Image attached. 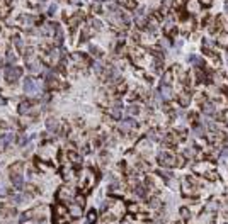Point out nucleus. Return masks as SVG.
<instances>
[{"label":"nucleus","instance_id":"19","mask_svg":"<svg viewBox=\"0 0 228 224\" xmlns=\"http://www.w3.org/2000/svg\"><path fill=\"white\" fill-rule=\"evenodd\" d=\"M89 219H90V224L95 221V212H94V211H90V212H89Z\"/></svg>","mask_w":228,"mask_h":224},{"label":"nucleus","instance_id":"17","mask_svg":"<svg viewBox=\"0 0 228 224\" xmlns=\"http://www.w3.org/2000/svg\"><path fill=\"white\" fill-rule=\"evenodd\" d=\"M136 195H140V197H145V188H143V187H136Z\"/></svg>","mask_w":228,"mask_h":224},{"label":"nucleus","instance_id":"9","mask_svg":"<svg viewBox=\"0 0 228 224\" xmlns=\"http://www.w3.org/2000/svg\"><path fill=\"white\" fill-rule=\"evenodd\" d=\"M10 139H12V136H10V134H2V136H0V151H4L5 148L9 146Z\"/></svg>","mask_w":228,"mask_h":224},{"label":"nucleus","instance_id":"18","mask_svg":"<svg viewBox=\"0 0 228 224\" xmlns=\"http://www.w3.org/2000/svg\"><path fill=\"white\" fill-rule=\"evenodd\" d=\"M211 2H213V0H199V3H201L203 7H209V5H211Z\"/></svg>","mask_w":228,"mask_h":224},{"label":"nucleus","instance_id":"1","mask_svg":"<svg viewBox=\"0 0 228 224\" xmlns=\"http://www.w3.org/2000/svg\"><path fill=\"white\" fill-rule=\"evenodd\" d=\"M20 75H22V70L17 68V66H9V68H5V71H4V77H5V82H7V83H15L20 78Z\"/></svg>","mask_w":228,"mask_h":224},{"label":"nucleus","instance_id":"13","mask_svg":"<svg viewBox=\"0 0 228 224\" xmlns=\"http://www.w3.org/2000/svg\"><path fill=\"white\" fill-rule=\"evenodd\" d=\"M70 212H72V216H75V217H79V216L82 214V211L79 209V205H73V207L70 209Z\"/></svg>","mask_w":228,"mask_h":224},{"label":"nucleus","instance_id":"5","mask_svg":"<svg viewBox=\"0 0 228 224\" xmlns=\"http://www.w3.org/2000/svg\"><path fill=\"white\" fill-rule=\"evenodd\" d=\"M118 2H119L121 7H124V9H128V10H135L136 7H138L136 0H118Z\"/></svg>","mask_w":228,"mask_h":224},{"label":"nucleus","instance_id":"16","mask_svg":"<svg viewBox=\"0 0 228 224\" xmlns=\"http://www.w3.org/2000/svg\"><path fill=\"white\" fill-rule=\"evenodd\" d=\"M111 116L114 117V119H121V112H119V109H112Z\"/></svg>","mask_w":228,"mask_h":224},{"label":"nucleus","instance_id":"2","mask_svg":"<svg viewBox=\"0 0 228 224\" xmlns=\"http://www.w3.org/2000/svg\"><path fill=\"white\" fill-rule=\"evenodd\" d=\"M175 158L172 155H169V153H162V155H159V163L162 166H174L175 165Z\"/></svg>","mask_w":228,"mask_h":224},{"label":"nucleus","instance_id":"15","mask_svg":"<svg viewBox=\"0 0 228 224\" xmlns=\"http://www.w3.org/2000/svg\"><path fill=\"white\" fill-rule=\"evenodd\" d=\"M191 61L194 65H198V66H203V59L199 58V56H191Z\"/></svg>","mask_w":228,"mask_h":224},{"label":"nucleus","instance_id":"14","mask_svg":"<svg viewBox=\"0 0 228 224\" xmlns=\"http://www.w3.org/2000/svg\"><path fill=\"white\" fill-rule=\"evenodd\" d=\"M128 112L131 114V116H136V114H140V107L138 105H131V107L128 109Z\"/></svg>","mask_w":228,"mask_h":224},{"label":"nucleus","instance_id":"22","mask_svg":"<svg viewBox=\"0 0 228 224\" xmlns=\"http://www.w3.org/2000/svg\"><path fill=\"white\" fill-rule=\"evenodd\" d=\"M180 214L184 216V217H189V211H186V209H180Z\"/></svg>","mask_w":228,"mask_h":224},{"label":"nucleus","instance_id":"20","mask_svg":"<svg viewBox=\"0 0 228 224\" xmlns=\"http://www.w3.org/2000/svg\"><path fill=\"white\" fill-rule=\"evenodd\" d=\"M0 195H7V188L4 187V184H0Z\"/></svg>","mask_w":228,"mask_h":224},{"label":"nucleus","instance_id":"11","mask_svg":"<svg viewBox=\"0 0 228 224\" xmlns=\"http://www.w3.org/2000/svg\"><path fill=\"white\" fill-rule=\"evenodd\" d=\"M203 109H204V114H208V116H213V114H215V105L209 104V102H206Z\"/></svg>","mask_w":228,"mask_h":224},{"label":"nucleus","instance_id":"6","mask_svg":"<svg viewBox=\"0 0 228 224\" xmlns=\"http://www.w3.org/2000/svg\"><path fill=\"white\" fill-rule=\"evenodd\" d=\"M26 63H27V68L32 70V71H39L41 68V65H39V61L36 58H26Z\"/></svg>","mask_w":228,"mask_h":224},{"label":"nucleus","instance_id":"23","mask_svg":"<svg viewBox=\"0 0 228 224\" xmlns=\"http://www.w3.org/2000/svg\"><path fill=\"white\" fill-rule=\"evenodd\" d=\"M227 121H228V117H227Z\"/></svg>","mask_w":228,"mask_h":224},{"label":"nucleus","instance_id":"21","mask_svg":"<svg viewBox=\"0 0 228 224\" xmlns=\"http://www.w3.org/2000/svg\"><path fill=\"white\" fill-rule=\"evenodd\" d=\"M187 104H189L187 97H180V105H187Z\"/></svg>","mask_w":228,"mask_h":224},{"label":"nucleus","instance_id":"10","mask_svg":"<svg viewBox=\"0 0 228 224\" xmlns=\"http://www.w3.org/2000/svg\"><path fill=\"white\" fill-rule=\"evenodd\" d=\"M31 105H32V100H24V102H20L19 104V112L20 114H27Z\"/></svg>","mask_w":228,"mask_h":224},{"label":"nucleus","instance_id":"12","mask_svg":"<svg viewBox=\"0 0 228 224\" xmlns=\"http://www.w3.org/2000/svg\"><path fill=\"white\" fill-rule=\"evenodd\" d=\"M220 43H221V46H227V48H228V32H223V34H221Z\"/></svg>","mask_w":228,"mask_h":224},{"label":"nucleus","instance_id":"3","mask_svg":"<svg viewBox=\"0 0 228 224\" xmlns=\"http://www.w3.org/2000/svg\"><path fill=\"white\" fill-rule=\"evenodd\" d=\"M10 178H12V184H14V187H17V188H22V187H24V180H22L20 172L17 173L15 170H10Z\"/></svg>","mask_w":228,"mask_h":224},{"label":"nucleus","instance_id":"8","mask_svg":"<svg viewBox=\"0 0 228 224\" xmlns=\"http://www.w3.org/2000/svg\"><path fill=\"white\" fill-rule=\"evenodd\" d=\"M159 92H160V95L163 98H170V95H172V90H170V87L167 85V83H162L159 88Z\"/></svg>","mask_w":228,"mask_h":224},{"label":"nucleus","instance_id":"7","mask_svg":"<svg viewBox=\"0 0 228 224\" xmlns=\"http://www.w3.org/2000/svg\"><path fill=\"white\" fill-rule=\"evenodd\" d=\"M24 92H26V94H34V92H36V82H34L32 78H27V80H26Z\"/></svg>","mask_w":228,"mask_h":224},{"label":"nucleus","instance_id":"4","mask_svg":"<svg viewBox=\"0 0 228 224\" xmlns=\"http://www.w3.org/2000/svg\"><path fill=\"white\" fill-rule=\"evenodd\" d=\"M89 56H85V54H80V53H75L73 56H72V61L75 63V65H80V66H85V65H89Z\"/></svg>","mask_w":228,"mask_h":224}]
</instances>
